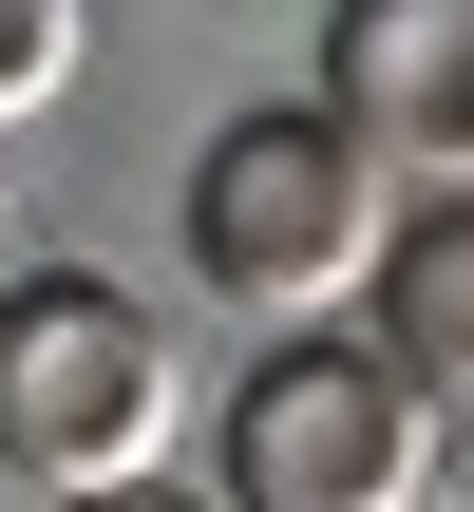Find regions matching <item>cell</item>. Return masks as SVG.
Segmentation results:
<instances>
[{
	"label": "cell",
	"instance_id": "7",
	"mask_svg": "<svg viewBox=\"0 0 474 512\" xmlns=\"http://www.w3.org/2000/svg\"><path fill=\"white\" fill-rule=\"evenodd\" d=\"M76 512H209V494H190V475H152V494H76Z\"/></svg>",
	"mask_w": 474,
	"mask_h": 512
},
{
	"label": "cell",
	"instance_id": "2",
	"mask_svg": "<svg viewBox=\"0 0 474 512\" xmlns=\"http://www.w3.org/2000/svg\"><path fill=\"white\" fill-rule=\"evenodd\" d=\"M171 228H190V285H209V304H247V323H285V342H304L323 304H361V285H380L399 190H380L304 95H266V114H228V133L190 152Z\"/></svg>",
	"mask_w": 474,
	"mask_h": 512
},
{
	"label": "cell",
	"instance_id": "4",
	"mask_svg": "<svg viewBox=\"0 0 474 512\" xmlns=\"http://www.w3.org/2000/svg\"><path fill=\"white\" fill-rule=\"evenodd\" d=\"M380 190L399 171H437L474 190V0H342L323 19V95H304Z\"/></svg>",
	"mask_w": 474,
	"mask_h": 512
},
{
	"label": "cell",
	"instance_id": "5",
	"mask_svg": "<svg viewBox=\"0 0 474 512\" xmlns=\"http://www.w3.org/2000/svg\"><path fill=\"white\" fill-rule=\"evenodd\" d=\"M380 380L437 418V437H474V190H418L399 228H380Z\"/></svg>",
	"mask_w": 474,
	"mask_h": 512
},
{
	"label": "cell",
	"instance_id": "8",
	"mask_svg": "<svg viewBox=\"0 0 474 512\" xmlns=\"http://www.w3.org/2000/svg\"><path fill=\"white\" fill-rule=\"evenodd\" d=\"M0 285H19V190H0Z\"/></svg>",
	"mask_w": 474,
	"mask_h": 512
},
{
	"label": "cell",
	"instance_id": "6",
	"mask_svg": "<svg viewBox=\"0 0 474 512\" xmlns=\"http://www.w3.org/2000/svg\"><path fill=\"white\" fill-rule=\"evenodd\" d=\"M76 95V0H0V133Z\"/></svg>",
	"mask_w": 474,
	"mask_h": 512
},
{
	"label": "cell",
	"instance_id": "1",
	"mask_svg": "<svg viewBox=\"0 0 474 512\" xmlns=\"http://www.w3.org/2000/svg\"><path fill=\"white\" fill-rule=\"evenodd\" d=\"M190 437V361L114 266H19L0 285V475L38 512L76 494H152Z\"/></svg>",
	"mask_w": 474,
	"mask_h": 512
},
{
	"label": "cell",
	"instance_id": "3",
	"mask_svg": "<svg viewBox=\"0 0 474 512\" xmlns=\"http://www.w3.org/2000/svg\"><path fill=\"white\" fill-rule=\"evenodd\" d=\"M228 475L209 512H437V418L380 380V342H342V323H304V342H266L247 380H228V437H209Z\"/></svg>",
	"mask_w": 474,
	"mask_h": 512
}]
</instances>
